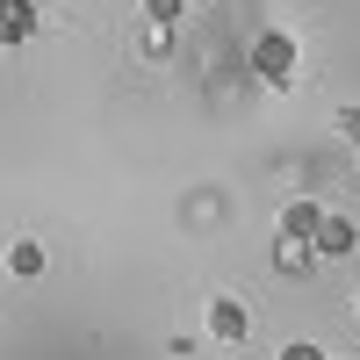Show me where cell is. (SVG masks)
Segmentation results:
<instances>
[{
  "label": "cell",
  "mask_w": 360,
  "mask_h": 360,
  "mask_svg": "<svg viewBox=\"0 0 360 360\" xmlns=\"http://www.w3.org/2000/svg\"><path fill=\"white\" fill-rule=\"evenodd\" d=\"M252 72L266 86H288L295 79V37H288V29H266V37L252 44Z\"/></svg>",
  "instance_id": "6da1fadb"
},
{
  "label": "cell",
  "mask_w": 360,
  "mask_h": 360,
  "mask_svg": "<svg viewBox=\"0 0 360 360\" xmlns=\"http://www.w3.org/2000/svg\"><path fill=\"white\" fill-rule=\"evenodd\" d=\"M317 224H324V209H317L310 195L281 209V238H288V245H310V238H317Z\"/></svg>",
  "instance_id": "277c9868"
},
{
  "label": "cell",
  "mask_w": 360,
  "mask_h": 360,
  "mask_svg": "<svg viewBox=\"0 0 360 360\" xmlns=\"http://www.w3.org/2000/svg\"><path fill=\"white\" fill-rule=\"evenodd\" d=\"M353 310H360V295H353Z\"/></svg>",
  "instance_id": "30bf717a"
},
{
  "label": "cell",
  "mask_w": 360,
  "mask_h": 360,
  "mask_svg": "<svg viewBox=\"0 0 360 360\" xmlns=\"http://www.w3.org/2000/svg\"><path fill=\"white\" fill-rule=\"evenodd\" d=\"M8 274H22V281L44 274V245H37V238H15V245H8Z\"/></svg>",
  "instance_id": "8992f818"
},
{
  "label": "cell",
  "mask_w": 360,
  "mask_h": 360,
  "mask_svg": "<svg viewBox=\"0 0 360 360\" xmlns=\"http://www.w3.org/2000/svg\"><path fill=\"white\" fill-rule=\"evenodd\" d=\"M144 15H152V22H159V29H173V22H180V15H188V0H144Z\"/></svg>",
  "instance_id": "52a82bcc"
},
{
  "label": "cell",
  "mask_w": 360,
  "mask_h": 360,
  "mask_svg": "<svg viewBox=\"0 0 360 360\" xmlns=\"http://www.w3.org/2000/svg\"><path fill=\"white\" fill-rule=\"evenodd\" d=\"M37 8H44V0H37Z\"/></svg>",
  "instance_id": "8fae6325"
},
{
  "label": "cell",
  "mask_w": 360,
  "mask_h": 360,
  "mask_svg": "<svg viewBox=\"0 0 360 360\" xmlns=\"http://www.w3.org/2000/svg\"><path fill=\"white\" fill-rule=\"evenodd\" d=\"M332 123H339V137H353V144H360V108H339Z\"/></svg>",
  "instance_id": "ba28073f"
},
{
  "label": "cell",
  "mask_w": 360,
  "mask_h": 360,
  "mask_svg": "<svg viewBox=\"0 0 360 360\" xmlns=\"http://www.w3.org/2000/svg\"><path fill=\"white\" fill-rule=\"evenodd\" d=\"M353 245H360V224H353V217H324L317 238H310V252H324V259H346Z\"/></svg>",
  "instance_id": "3957f363"
},
{
  "label": "cell",
  "mask_w": 360,
  "mask_h": 360,
  "mask_svg": "<svg viewBox=\"0 0 360 360\" xmlns=\"http://www.w3.org/2000/svg\"><path fill=\"white\" fill-rule=\"evenodd\" d=\"M37 37V0H0V44H29Z\"/></svg>",
  "instance_id": "5b68a950"
},
{
  "label": "cell",
  "mask_w": 360,
  "mask_h": 360,
  "mask_svg": "<svg viewBox=\"0 0 360 360\" xmlns=\"http://www.w3.org/2000/svg\"><path fill=\"white\" fill-rule=\"evenodd\" d=\"M209 332H217L224 346H245V332H252L245 295H217V303H209Z\"/></svg>",
  "instance_id": "7a4b0ae2"
},
{
  "label": "cell",
  "mask_w": 360,
  "mask_h": 360,
  "mask_svg": "<svg viewBox=\"0 0 360 360\" xmlns=\"http://www.w3.org/2000/svg\"><path fill=\"white\" fill-rule=\"evenodd\" d=\"M281 360H324V346H310V339H295V346H281Z\"/></svg>",
  "instance_id": "9c48e42d"
}]
</instances>
